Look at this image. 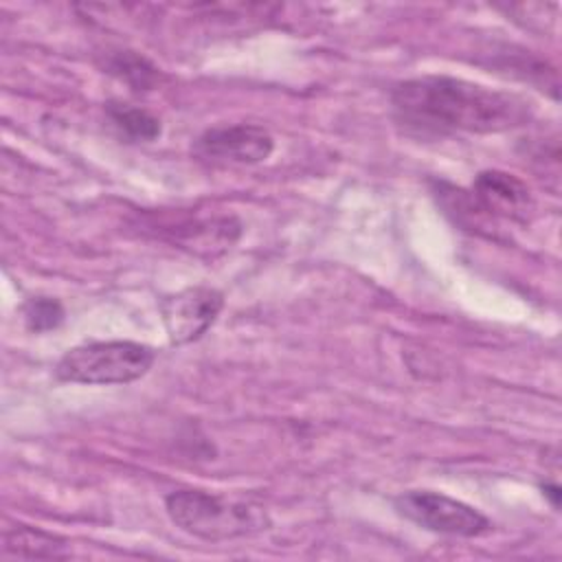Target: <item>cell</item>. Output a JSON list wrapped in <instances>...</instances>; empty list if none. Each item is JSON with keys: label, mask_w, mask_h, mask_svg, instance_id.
I'll return each instance as SVG.
<instances>
[{"label": "cell", "mask_w": 562, "mask_h": 562, "mask_svg": "<svg viewBox=\"0 0 562 562\" xmlns=\"http://www.w3.org/2000/svg\"><path fill=\"white\" fill-rule=\"evenodd\" d=\"M391 110L400 125L419 136L496 134L531 119V105L522 97L446 75H424L395 83Z\"/></svg>", "instance_id": "1"}, {"label": "cell", "mask_w": 562, "mask_h": 562, "mask_svg": "<svg viewBox=\"0 0 562 562\" xmlns=\"http://www.w3.org/2000/svg\"><path fill=\"white\" fill-rule=\"evenodd\" d=\"M165 509L176 527L209 542L233 540L270 527L261 505L204 490H173L165 496Z\"/></svg>", "instance_id": "2"}, {"label": "cell", "mask_w": 562, "mask_h": 562, "mask_svg": "<svg viewBox=\"0 0 562 562\" xmlns=\"http://www.w3.org/2000/svg\"><path fill=\"white\" fill-rule=\"evenodd\" d=\"M156 360L149 345L134 340H92L68 349L55 364V378L72 384H130Z\"/></svg>", "instance_id": "3"}, {"label": "cell", "mask_w": 562, "mask_h": 562, "mask_svg": "<svg viewBox=\"0 0 562 562\" xmlns=\"http://www.w3.org/2000/svg\"><path fill=\"white\" fill-rule=\"evenodd\" d=\"M393 507L406 520L435 533L476 538L492 527V522L472 505L432 490L402 492L393 498Z\"/></svg>", "instance_id": "4"}, {"label": "cell", "mask_w": 562, "mask_h": 562, "mask_svg": "<svg viewBox=\"0 0 562 562\" xmlns=\"http://www.w3.org/2000/svg\"><path fill=\"white\" fill-rule=\"evenodd\" d=\"M274 149L272 134L257 123L215 125L191 145V154L209 165H257Z\"/></svg>", "instance_id": "5"}, {"label": "cell", "mask_w": 562, "mask_h": 562, "mask_svg": "<svg viewBox=\"0 0 562 562\" xmlns=\"http://www.w3.org/2000/svg\"><path fill=\"white\" fill-rule=\"evenodd\" d=\"M224 294L209 285H193L160 299L158 310L171 345H187L202 338L217 321Z\"/></svg>", "instance_id": "6"}, {"label": "cell", "mask_w": 562, "mask_h": 562, "mask_svg": "<svg viewBox=\"0 0 562 562\" xmlns=\"http://www.w3.org/2000/svg\"><path fill=\"white\" fill-rule=\"evenodd\" d=\"M470 193L494 224L496 220L527 224L536 211V200L529 187L518 176L501 169L481 171L474 178Z\"/></svg>", "instance_id": "7"}, {"label": "cell", "mask_w": 562, "mask_h": 562, "mask_svg": "<svg viewBox=\"0 0 562 562\" xmlns=\"http://www.w3.org/2000/svg\"><path fill=\"white\" fill-rule=\"evenodd\" d=\"M435 195L443 206V213L463 231L474 235H485L490 239H498V226L479 209L472 193L461 187H452L448 182H437Z\"/></svg>", "instance_id": "8"}, {"label": "cell", "mask_w": 562, "mask_h": 562, "mask_svg": "<svg viewBox=\"0 0 562 562\" xmlns=\"http://www.w3.org/2000/svg\"><path fill=\"white\" fill-rule=\"evenodd\" d=\"M2 553L15 558H68V542L57 533L15 525L2 533Z\"/></svg>", "instance_id": "9"}, {"label": "cell", "mask_w": 562, "mask_h": 562, "mask_svg": "<svg viewBox=\"0 0 562 562\" xmlns=\"http://www.w3.org/2000/svg\"><path fill=\"white\" fill-rule=\"evenodd\" d=\"M105 116L116 134L127 143H149L156 140L162 132L160 121L151 112L132 103L110 101L105 103Z\"/></svg>", "instance_id": "10"}, {"label": "cell", "mask_w": 562, "mask_h": 562, "mask_svg": "<svg viewBox=\"0 0 562 562\" xmlns=\"http://www.w3.org/2000/svg\"><path fill=\"white\" fill-rule=\"evenodd\" d=\"M105 70L125 81L127 86H132L134 90H151L160 79L158 68L149 64L145 57L136 55L134 50L112 53L105 61Z\"/></svg>", "instance_id": "11"}, {"label": "cell", "mask_w": 562, "mask_h": 562, "mask_svg": "<svg viewBox=\"0 0 562 562\" xmlns=\"http://www.w3.org/2000/svg\"><path fill=\"white\" fill-rule=\"evenodd\" d=\"M24 325L33 334H44L57 329L64 323V305L50 296H33L22 305Z\"/></svg>", "instance_id": "12"}, {"label": "cell", "mask_w": 562, "mask_h": 562, "mask_svg": "<svg viewBox=\"0 0 562 562\" xmlns=\"http://www.w3.org/2000/svg\"><path fill=\"white\" fill-rule=\"evenodd\" d=\"M542 492H544V496L551 501L553 507H560V487H558L555 483H544V485H542Z\"/></svg>", "instance_id": "13"}]
</instances>
